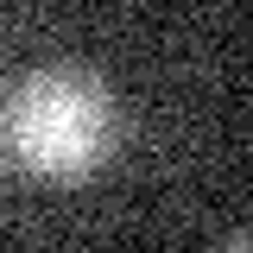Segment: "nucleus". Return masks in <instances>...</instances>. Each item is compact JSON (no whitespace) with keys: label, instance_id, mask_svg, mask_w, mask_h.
Wrapping results in <instances>:
<instances>
[{"label":"nucleus","instance_id":"nucleus-1","mask_svg":"<svg viewBox=\"0 0 253 253\" xmlns=\"http://www.w3.org/2000/svg\"><path fill=\"white\" fill-rule=\"evenodd\" d=\"M6 146L32 177L76 184L95 177L121 146V108L89 70H32L6 95Z\"/></svg>","mask_w":253,"mask_h":253}]
</instances>
